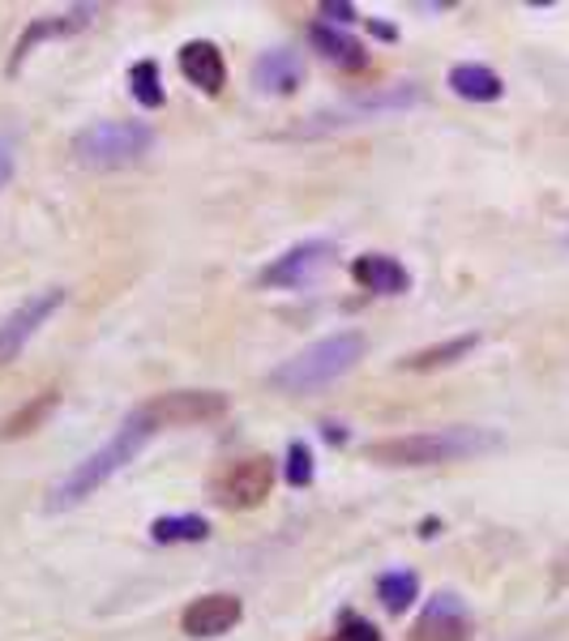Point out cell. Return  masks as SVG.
Returning a JSON list of instances; mask_svg holds the SVG:
<instances>
[{
    "mask_svg": "<svg viewBox=\"0 0 569 641\" xmlns=\"http://www.w3.org/2000/svg\"><path fill=\"white\" fill-rule=\"evenodd\" d=\"M155 432H159L155 415H150L146 406H137L121 428L112 432V441L103 445V449H94V453H86L78 466H69L60 480L47 487V509H52V514H60V509H74V505H81L90 492H99V487L112 480V475H121L124 466H129V462L146 449V441H150Z\"/></svg>",
    "mask_w": 569,
    "mask_h": 641,
    "instance_id": "1",
    "label": "cell"
},
{
    "mask_svg": "<svg viewBox=\"0 0 569 641\" xmlns=\"http://www.w3.org/2000/svg\"><path fill=\"white\" fill-rule=\"evenodd\" d=\"M501 449V437L488 428L471 424H454V428H428V432H411V437H386L365 449L368 462L381 466H442V462H462V458H480Z\"/></svg>",
    "mask_w": 569,
    "mask_h": 641,
    "instance_id": "2",
    "label": "cell"
},
{
    "mask_svg": "<svg viewBox=\"0 0 569 641\" xmlns=\"http://www.w3.org/2000/svg\"><path fill=\"white\" fill-rule=\"evenodd\" d=\"M360 360H365V334L343 329V334H330L322 342L304 347L300 356L283 360L266 381L279 394H313V390H322L330 381L347 376Z\"/></svg>",
    "mask_w": 569,
    "mask_h": 641,
    "instance_id": "3",
    "label": "cell"
},
{
    "mask_svg": "<svg viewBox=\"0 0 569 641\" xmlns=\"http://www.w3.org/2000/svg\"><path fill=\"white\" fill-rule=\"evenodd\" d=\"M420 99H424V90H420L415 81H394V86L360 90V94H347V99L330 103L322 112H313L309 121L295 128V137H330V133L360 128V124H368V121H386V116L411 112Z\"/></svg>",
    "mask_w": 569,
    "mask_h": 641,
    "instance_id": "4",
    "label": "cell"
},
{
    "mask_svg": "<svg viewBox=\"0 0 569 641\" xmlns=\"http://www.w3.org/2000/svg\"><path fill=\"white\" fill-rule=\"evenodd\" d=\"M155 150V128L142 121H99L74 137V159L94 171H112L146 159Z\"/></svg>",
    "mask_w": 569,
    "mask_h": 641,
    "instance_id": "5",
    "label": "cell"
},
{
    "mask_svg": "<svg viewBox=\"0 0 569 641\" xmlns=\"http://www.w3.org/2000/svg\"><path fill=\"white\" fill-rule=\"evenodd\" d=\"M275 487V462L253 453V458H236L214 475V501L223 509H257Z\"/></svg>",
    "mask_w": 569,
    "mask_h": 641,
    "instance_id": "6",
    "label": "cell"
},
{
    "mask_svg": "<svg viewBox=\"0 0 569 641\" xmlns=\"http://www.w3.org/2000/svg\"><path fill=\"white\" fill-rule=\"evenodd\" d=\"M65 286H43V291H31L9 317H0V368L13 363L22 356V347L43 329V320L52 317L60 304H65Z\"/></svg>",
    "mask_w": 569,
    "mask_h": 641,
    "instance_id": "7",
    "label": "cell"
},
{
    "mask_svg": "<svg viewBox=\"0 0 569 641\" xmlns=\"http://www.w3.org/2000/svg\"><path fill=\"white\" fill-rule=\"evenodd\" d=\"M334 257H338V248L330 240H304L295 244V248H287L283 257H275L257 282L261 286H309V282H317L334 266Z\"/></svg>",
    "mask_w": 569,
    "mask_h": 641,
    "instance_id": "8",
    "label": "cell"
},
{
    "mask_svg": "<svg viewBox=\"0 0 569 641\" xmlns=\"http://www.w3.org/2000/svg\"><path fill=\"white\" fill-rule=\"evenodd\" d=\"M159 428H185V424H210L219 415H227V398L214 390H171V394H155L142 402Z\"/></svg>",
    "mask_w": 569,
    "mask_h": 641,
    "instance_id": "9",
    "label": "cell"
},
{
    "mask_svg": "<svg viewBox=\"0 0 569 641\" xmlns=\"http://www.w3.org/2000/svg\"><path fill=\"white\" fill-rule=\"evenodd\" d=\"M241 616H244V603L236 599V595H202V599H193L185 607L180 629H185L189 638L210 641V638L232 633V629L241 625Z\"/></svg>",
    "mask_w": 569,
    "mask_h": 641,
    "instance_id": "10",
    "label": "cell"
},
{
    "mask_svg": "<svg viewBox=\"0 0 569 641\" xmlns=\"http://www.w3.org/2000/svg\"><path fill=\"white\" fill-rule=\"evenodd\" d=\"M411 641H471V611L458 595H437L420 611Z\"/></svg>",
    "mask_w": 569,
    "mask_h": 641,
    "instance_id": "11",
    "label": "cell"
},
{
    "mask_svg": "<svg viewBox=\"0 0 569 641\" xmlns=\"http://www.w3.org/2000/svg\"><path fill=\"white\" fill-rule=\"evenodd\" d=\"M180 74L185 81H193L205 94H219L227 86V65H223V52L210 40H193L180 47Z\"/></svg>",
    "mask_w": 569,
    "mask_h": 641,
    "instance_id": "12",
    "label": "cell"
},
{
    "mask_svg": "<svg viewBox=\"0 0 569 641\" xmlns=\"http://www.w3.org/2000/svg\"><path fill=\"white\" fill-rule=\"evenodd\" d=\"M300 81H304V65L291 47L261 52L257 65H253V86L266 90V94H291V90H300Z\"/></svg>",
    "mask_w": 569,
    "mask_h": 641,
    "instance_id": "13",
    "label": "cell"
},
{
    "mask_svg": "<svg viewBox=\"0 0 569 641\" xmlns=\"http://www.w3.org/2000/svg\"><path fill=\"white\" fill-rule=\"evenodd\" d=\"M352 279L360 282L365 291H377V295H403L411 286V274L399 257H386V252H365L352 261Z\"/></svg>",
    "mask_w": 569,
    "mask_h": 641,
    "instance_id": "14",
    "label": "cell"
},
{
    "mask_svg": "<svg viewBox=\"0 0 569 641\" xmlns=\"http://www.w3.org/2000/svg\"><path fill=\"white\" fill-rule=\"evenodd\" d=\"M90 18H94V9L90 4H81V9H69V13H56V18H40L35 26H26L22 31V40L13 47V60H9V69H18L43 40H65V35H74L81 26H90Z\"/></svg>",
    "mask_w": 569,
    "mask_h": 641,
    "instance_id": "15",
    "label": "cell"
},
{
    "mask_svg": "<svg viewBox=\"0 0 569 641\" xmlns=\"http://www.w3.org/2000/svg\"><path fill=\"white\" fill-rule=\"evenodd\" d=\"M309 40H313V47L322 52L325 60H334V65H343V69H365L368 65L360 40H352L347 31H338V26H330V22H317V26L309 31Z\"/></svg>",
    "mask_w": 569,
    "mask_h": 641,
    "instance_id": "16",
    "label": "cell"
},
{
    "mask_svg": "<svg viewBox=\"0 0 569 641\" xmlns=\"http://www.w3.org/2000/svg\"><path fill=\"white\" fill-rule=\"evenodd\" d=\"M449 90L458 99H471V103H492L505 94V81L497 78L488 65H454L449 69Z\"/></svg>",
    "mask_w": 569,
    "mask_h": 641,
    "instance_id": "17",
    "label": "cell"
},
{
    "mask_svg": "<svg viewBox=\"0 0 569 641\" xmlns=\"http://www.w3.org/2000/svg\"><path fill=\"white\" fill-rule=\"evenodd\" d=\"M56 398H60V390H52V385H47V390H40L35 398L22 402V406H18V411H13L9 419H4L0 437H4V441H18V437H26V432L43 428V419H47V415L56 411Z\"/></svg>",
    "mask_w": 569,
    "mask_h": 641,
    "instance_id": "18",
    "label": "cell"
},
{
    "mask_svg": "<svg viewBox=\"0 0 569 641\" xmlns=\"http://www.w3.org/2000/svg\"><path fill=\"white\" fill-rule=\"evenodd\" d=\"M480 347V334H458V338H449V342H437V347H428V351H415L411 360H403V368H415V372H428V368H446V363L462 360V356H471Z\"/></svg>",
    "mask_w": 569,
    "mask_h": 641,
    "instance_id": "19",
    "label": "cell"
},
{
    "mask_svg": "<svg viewBox=\"0 0 569 641\" xmlns=\"http://www.w3.org/2000/svg\"><path fill=\"white\" fill-rule=\"evenodd\" d=\"M205 535H210V526L198 514H176V518L150 521V539L155 543H202Z\"/></svg>",
    "mask_w": 569,
    "mask_h": 641,
    "instance_id": "20",
    "label": "cell"
},
{
    "mask_svg": "<svg viewBox=\"0 0 569 641\" xmlns=\"http://www.w3.org/2000/svg\"><path fill=\"white\" fill-rule=\"evenodd\" d=\"M420 595V577L411 573V569H394V573H381V582H377V599L386 603V611H406L411 603Z\"/></svg>",
    "mask_w": 569,
    "mask_h": 641,
    "instance_id": "21",
    "label": "cell"
},
{
    "mask_svg": "<svg viewBox=\"0 0 569 641\" xmlns=\"http://www.w3.org/2000/svg\"><path fill=\"white\" fill-rule=\"evenodd\" d=\"M129 90L142 108H159L163 103V81H159V65L155 60H137L129 69Z\"/></svg>",
    "mask_w": 569,
    "mask_h": 641,
    "instance_id": "22",
    "label": "cell"
},
{
    "mask_svg": "<svg viewBox=\"0 0 569 641\" xmlns=\"http://www.w3.org/2000/svg\"><path fill=\"white\" fill-rule=\"evenodd\" d=\"M287 483H291V487L313 483V449L304 441L287 445Z\"/></svg>",
    "mask_w": 569,
    "mask_h": 641,
    "instance_id": "23",
    "label": "cell"
},
{
    "mask_svg": "<svg viewBox=\"0 0 569 641\" xmlns=\"http://www.w3.org/2000/svg\"><path fill=\"white\" fill-rule=\"evenodd\" d=\"M338 641H381V633H377V625H368L365 616L343 611L338 616Z\"/></svg>",
    "mask_w": 569,
    "mask_h": 641,
    "instance_id": "24",
    "label": "cell"
},
{
    "mask_svg": "<svg viewBox=\"0 0 569 641\" xmlns=\"http://www.w3.org/2000/svg\"><path fill=\"white\" fill-rule=\"evenodd\" d=\"M322 13L330 18V26H347V22L356 18V9H352V4H322Z\"/></svg>",
    "mask_w": 569,
    "mask_h": 641,
    "instance_id": "25",
    "label": "cell"
},
{
    "mask_svg": "<svg viewBox=\"0 0 569 641\" xmlns=\"http://www.w3.org/2000/svg\"><path fill=\"white\" fill-rule=\"evenodd\" d=\"M9 176H13V150L0 142V189L9 184Z\"/></svg>",
    "mask_w": 569,
    "mask_h": 641,
    "instance_id": "26",
    "label": "cell"
},
{
    "mask_svg": "<svg viewBox=\"0 0 569 641\" xmlns=\"http://www.w3.org/2000/svg\"><path fill=\"white\" fill-rule=\"evenodd\" d=\"M343 437H347V432H343L338 424H325V441H343Z\"/></svg>",
    "mask_w": 569,
    "mask_h": 641,
    "instance_id": "27",
    "label": "cell"
},
{
    "mask_svg": "<svg viewBox=\"0 0 569 641\" xmlns=\"http://www.w3.org/2000/svg\"><path fill=\"white\" fill-rule=\"evenodd\" d=\"M566 244H569V236H566Z\"/></svg>",
    "mask_w": 569,
    "mask_h": 641,
    "instance_id": "28",
    "label": "cell"
},
{
    "mask_svg": "<svg viewBox=\"0 0 569 641\" xmlns=\"http://www.w3.org/2000/svg\"><path fill=\"white\" fill-rule=\"evenodd\" d=\"M334 641H338V638H334Z\"/></svg>",
    "mask_w": 569,
    "mask_h": 641,
    "instance_id": "29",
    "label": "cell"
}]
</instances>
